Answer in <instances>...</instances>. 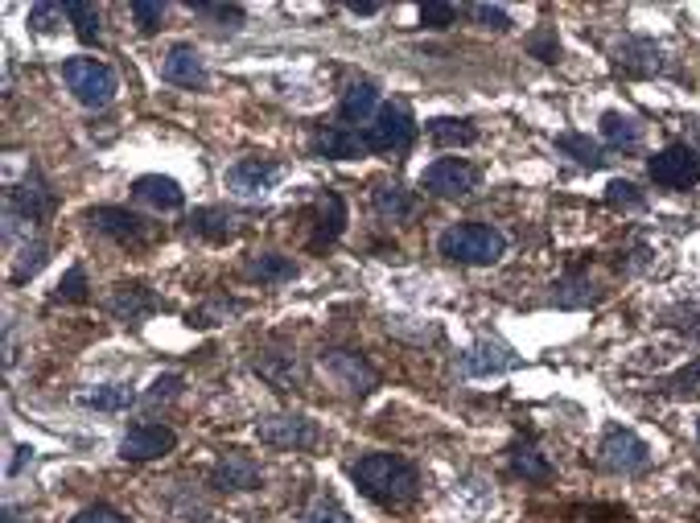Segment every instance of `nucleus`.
I'll list each match as a JSON object with an SVG mask.
<instances>
[{"mask_svg":"<svg viewBox=\"0 0 700 523\" xmlns=\"http://www.w3.org/2000/svg\"><path fill=\"white\" fill-rule=\"evenodd\" d=\"M83 408H100V412H124V408L136 400L128 383H100V388H87V392L74 396Z\"/></svg>","mask_w":700,"mask_h":523,"instance_id":"27","label":"nucleus"},{"mask_svg":"<svg viewBox=\"0 0 700 523\" xmlns=\"http://www.w3.org/2000/svg\"><path fill=\"white\" fill-rule=\"evenodd\" d=\"M647 174H651V182H656V186H663V189H692L700 182L697 148H688V145L659 148L656 157L647 161Z\"/></svg>","mask_w":700,"mask_h":523,"instance_id":"5","label":"nucleus"},{"mask_svg":"<svg viewBox=\"0 0 700 523\" xmlns=\"http://www.w3.org/2000/svg\"><path fill=\"white\" fill-rule=\"evenodd\" d=\"M107 309H112L120 321H141L157 309V297H153L145 285H136V280H132V285H116V289H112Z\"/></svg>","mask_w":700,"mask_h":523,"instance_id":"20","label":"nucleus"},{"mask_svg":"<svg viewBox=\"0 0 700 523\" xmlns=\"http://www.w3.org/2000/svg\"><path fill=\"white\" fill-rule=\"evenodd\" d=\"M194 232L203 235V239H215V244H223V239H235L239 235V215L235 211H223V206H206V211H194Z\"/></svg>","mask_w":700,"mask_h":523,"instance_id":"24","label":"nucleus"},{"mask_svg":"<svg viewBox=\"0 0 700 523\" xmlns=\"http://www.w3.org/2000/svg\"><path fill=\"white\" fill-rule=\"evenodd\" d=\"M313 223H318V232H313V247L334 244L338 235L347 232V203H342V194L326 189V194L318 198V215H313Z\"/></svg>","mask_w":700,"mask_h":523,"instance_id":"21","label":"nucleus"},{"mask_svg":"<svg viewBox=\"0 0 700 523\" xmlns=\"http://www.w3.org/2000/svg\"><path fill=\"white\" fill-rule=\"evenodd\" d=\"M424 129H429V136H433V145H441V148H466L478 141V129H474L470 120L441 116V120H429Z\"/></svg>","mask_w":700,"mask_h":523,"instance_id":"25","label":"nucleus"},{"mask_svg":"<svg viewBox=\"0 0 700 523\" xmlns=\"http://www.w3.org/2000/svg\"><path fill=\"white\" fill-rule=\"evenodd\" d=\"M437 252L453 264H495L507 252V239L491 223H453L437 239Z\"/></svg>","mask_w":700,"mask_h":523,"instance_id":"2","label":"nucleus"},{"mask_svg":"<svg viewBox=\"0 0 700 523\" xmlns=\"http://www.w3.org/2000/svg\"><path fill=\"white\" fill-rule=\"evenodd\" d=\"M421 186L437 198H470L478 189V170L462 157H437L424 170Z\"/></svg>","mask_w":700,"mask_h":523,"instance_id":"9","label":"nucleus"},{"mask_svg":"<svg viewBox=\"0 0 700 523\" xmlns=\"http://www.w3.org/2000/svg\"><path fill=\"white\" fill-rule=\"evenodd\" d=\"M347 9H350V13H354V17H371V13H380V4H375V0H350Z\"/></svg>","mask_w":700,"mask_h":523,"instance_id":"46","label":"nucleus"},{"mask_svg":"<svg viewBox=\"0 0 700 523\" xmlns=\"http://www.w3.org/2000/svg\"><path fill=\"white\" fill-rule=\"evenodd\" d=\"M371 203H375V215L388 218V223H400V218L412 215V194L400 182H383V186H375V194H371Z\"/></svg>","mask_w":700,"mask_h":523,"instance_id":"26","label":"nucleus"},{"mask_svg":"<svg viewBox=\"0 0 700 523\" xmlns=\"http://www.w3.org/2000/svg\"><path fill=\"white\" fill-rule=\"evenodd\" d=\"M66 21L74 25L79 42H87V45L100 42V13H95V4H87V0H71V4H66Z\"/></svg>","mask_w":700,"mask_h":523,"instance_id":"33","label":"nucleus"},{"mask_svg":"<svg viewBox=\"0 0 700 523\" xmlns=\"http://www.w3.org/2000/svg\"><path fill=\"white\" fill-rule=\"evenodd\" d=\"M321 367H326V371L338 379V388H347L350 396H367L380 383L375 367L367 363V359H359L354 350H321Z\"/></svg>","mask_w":700,"mask_h":523,"instance_id":"12","label":"nucleus"},{"mask_svg":"<svg viewBox=\"0 0 700 523\" xmlns=\"http://www.w3.org/2000/svg\"><path fill=\"white\" fill-rule=\"evenodd\" d=\"M177 392H182V376H174V371H169V376H157L153 388L145 392V404H169Z\"/></svg>","mask_w":700,"mask_h":523,"instance_id":"43","label":"nucleus"},{"mask_svg":"<svg viewBox=\"0 0 700 523\" xmlns=\"http://www.w3.org/2000/svg\"><path fill=\"white\" fill-rule=\"evenodd\" d=\"M601 136L614 148H635L642 141V124L635 116H627V112H606L601 116Z\"/></svg>","mask_w":700,"mask_h":523,"instance_id":"30","label":"nucleus"},{"mask_svg":"<svg viewBox=\"0 0 700 523\" xmlns=\"http://www.w3.org/2000/svg\"><path fill=\"white\" fill-rule=\"evenodd\" d=\"M350 474L359 482V491L380 503V507H409L412 499L421 494V474L416 465L404 462L400 453H367L350 465Z\"/></svg>","mask_w":700,"mask_h":523,"instance_id":"1","label":"nucleus"},{"mask_svg":"<svg viewBox=\"0 0 700 523\" xmlns=\"http://www.w3.org/2000/svg\"><path fill=\"white\" fill-rule=\"evenodd\" d=\"M62 17H66V4H33V9H30V25L38 33H54V30H59Z\"/></svg>","mask_w":700,"mask_h":523,"instance_id":"40","label":"nucleus"},{"mask_svg":"<svg viewBox=\"0 0 700 523\" xmlns=\"http://www.w3.org/2000/svg\"><path fill=\"white\" fill-rule=\"evenodd\" d=\"M256 437L264 445H277V450H313L318 445V424L301 412H277V417H264L256 424Z\"/></svg>","mask_w":700,"mask_h":523,"instance_id":"8","label":"nucleus"},{"mask_svg":"<svg viewBox=\"0 0 700 523\" xmlns=\"http://www.w3.org/2000/svg\"><path fill=\"white\" fill-rule=\"evenodd\" d=\"M128 13H132V21H136V30L141 33H157L161 21H165V4H161V0H132Z\"/></svg>","mask_w":700,"mask_h":523,"instance_id":"34","label":"nucleus"},{"mask_svg":"<svg viewBox=\"0 0 700 523\" xmlns=\"http://www.w3.org/2000/svg\"><path fill=\"white\" fill-rule=\"evenodd\" d=\"M71 523H128V520H124L116 507H107V503H91V507L79 511Z\"/></svg>","mask_w":700,"mask_h":523,"instance_id":"45","label":"nucleus"},{"mask_svg":"<svg viewBox=\"0 0 700 523\" xmlns=\"http://www.w3.org/2000/svg\"><path fill=\"white\" fill-rule=\"evenodd\" d=\"M556 148H560V153H569L577 165H589V170H601V165H606L601 145L598 141H589V136H581V132H565V136H556Z\"/></svg>","mask_w":700,"mask_h":523,"instance_id":"32","label":"nucleus"},{"mask_svg":"<svg viewBox=\"0 0 700 523\" xmlns=\"http://www.w3.org/2000/svg\"><path fill=\"white\" fill-rule=\"evenodd\" d=\"M62 79L83 107H107L116 100V71L100 59H66L62 62Z\"/></svg>","mask_w":700,"mask_h":523,"instance_id":"3","label":"nucleus"},{"mask_svg":"<svg viewBox=\"0 0 700 523\" xmlns=\"http://www.w3.org/2000/svg\"><path fill=\"white\" fill-rule=\"evenodd\" d=\"M470 17L478 21L482 30H511V17L507 9H498V4H470Z\"/></svg>","mask_w":700,"mask_h":523,"instance_id":"41","label":"nucleus"},{"mask_svg":"<svg viewBox=\"0 0 700 523\" xmlns=\"http://www.w3.org/2000/svg\"><path fill=\"white\" fill-rule=\"evenodd\" d=\"M301 523H354V520L342 511V503H334V499H318V503L306 511V520Z\"/></svg>","mask_w":700,"mask_h":523,"instance_id":"42","label":"nucleus"},{"mask_svg":"<svg viewBox=\"0 0 700 523\" xmlns=\"http://www.w3.org/2000/svg\"><path fill=\"white\" fill-rule=\"evenodd\" d=\"M309 153L321 161H350V157H363L367 141H363V132L347 129V124H321V129L309 136Z\"/></svg>","mask_w":700,"mask_h":523,"instance_id":"13","label":"nucleus"},{"mask_svg":"<svg viewBox=\"0 0 700 523\" xmlns=\"http://www.w3.org/2000/svg\"><path fill=\"white\" fill-rule=\"evenodd\" d=\"M697 433H700V421H697Z\"/></svg>","mask_w":700,"mask_h":523,"instance_id":"48","label":"nucleus"},{"mask_svg":"<svg viewBox=\"0 0 700 523\" xmlns=\"http://www.w3.org/2000/svg\"><path fill=\"white\" fill-rule=\"evenodd\" d=\"M367 153H404L416 141V120L400 103H383L380 116L363 129Z\"/></svg>","mask_w":700,"mask_h":523,"instance_id":"4","label":"nucleus"},{"mask_svg":"<svg viewBox=\"0 0 700 523\" xmlns=\"http://www.w3.org/2000/svg\"><path fill=\"white\" fill-rule=\"evenodd\" d=\"M527 50L536 54L541 62H556V54H560V42H556V30H541L527 38Z\"/></svg>","mask_w":700,"mask_h":523,"instance_id":"44","label":"nucleus"},{"mask_svg":"<svg viewBox=\"0 0 700 523\" xmlns=\"http://www.w3.org/2000/svg\"><path fill=\"white\" fill-rule=\"evenodd\" d=\"M45 252H50V244L45 239H38V244H25V252H21V260L13 264V280L21 285V280H30L38 268L45 264Z\"/></svg>","mask_w":700,"mask_h":523,"instance_id":"35","label":"nucleus"},{"mask_svg":"<svg viewBox=\"0 0 700 523\" xmlns=\"http://www.w3.org/2000/svg\"><path fill=\"white\" fill-rule=\"evenodd\" d=\"M54 211H59V194H54V186L38 170H30V174L21 177V186L9 194V218L45 223V218H54Z\"/></svg>","mask_w":700,"mask_h":523,"instance_id":"7","label":"nucleus"},{"mask_svg":"<svg viewBox=\"0 0 700 523\" xmlns=\"http://www.w3.org/2000/svg\"><path fill=\"white\" fill-rule=\"evenodd\" d=\"M174 445H177V433L169 429V424L141 421L124 433V441H120V458H124V462H153V458H165Z\"/></svg>","mask_w":700,"mask_h":523,"instance_id":"11","label":"nucleus"},{"mask_svg":"<svg viewBox=\"0 0 700 523\" xmlns=\"http://www.w3.org/2000/svg\"><path fill=\"white\" fill-rule=\"evenodd\" d=\"M161 74H165V83H174V88H206V66H203V54L194 50V45H174L165 62H161Z\"/></svg>","mask_w":700,"mask_h":523,"instance_id":"17","label":"nucleus"},{"mask_svg":"<svg viewBox=\"0 0 700 523\" xmlns=\"http://www.w3.org/2000/svg\"><path fill=\"white\" fill-rule=\"evenodd\" d=\"M210 482H215L219 491H256V486H260V465L251 462L248 453L227 450L219 453V462L210 465Z\"/></svg>","mask_w":700,"mask_h":523,"instance_id":"15","label":"nucleus"},{"mask_svg":"<svg viewBox=\"0 0 700 523\" xmlns=\"http://www.w3.org/2000/svg\"><path fill=\"white\" fill-rule=\"evenodd\" d=\"M511 474L524 482H548L553 479V465H548V458L536 445H515L511 450Z\"/></svg>","mask_w":700,"mask_h":523,"instance_id":"29","label":"nucleus"},{"mask_svg":"<svg viewBox=\"0 0 700 523\" xmlns=\"http://www.w3.org/2000/svg\"><path fill=\"white\" fill-rule=\"evenodd\" d=\"M59 301H87V268H83V264H74L71 273L62 277Z\"/></svg>","mask_w":700,"mask_h":523,"instance_id":"39","label":"nucleus"},{"mask_svg":"<svg viewBox=\"0 0 700 523\" xmlns=\"http://www.w3.org/2000/svg\"><path fill=\"white\" fill-rule=\"evenodd\" d=\"M4 523H21V520H17L13 511H4Z\"/></svg>","mask_w":700,"mask_h":523,"instance_id":"47","label":"nucleus"},{"mask_svg":"<svg viewBox=\"0 0 700 523\" xmlns=\"http://www.w3.org/2000/svg\"><path fill=\"white\" fill-rule=\"evenodd\" d=\"M606 203H610L614 211H642L647 198H642L630 182H610V186H606Z\"/></svg>","mask_w":700,"mask_h":523,"instance_id":"37","label":"nucleus"},{"mask_svg":"<svg viewBox=\"0 0 700 523\" xmlns=\"http://www.w3.org/2000/svg\"><path fill=\"white\" fill-rule=\"evenodd\" d=\"M280 161H268V157H244L235 161L231 170H227V186L235 189V194H244V198H256V194H264V189H272L280 182Z\"/></svg>","mask_w":700,"mask_h":523,"instance_id":"14","label":"nucleus"},{"mask_svg":"<svg viewBox=\"0 0 700 523\" xmlns=\"http://www.w3.org/2000/svg\"><path fill=\"white\" fill-rule=\"evenodd\" d=\"M553 301L560 309H585V306H598L601 293L589 285V277H581V273H569V277L556 285Z\"/></svg>","mask_w":700,"mask_h":523,"instance_id":"28","label":"nucleus"},{"mask_svg":"<svg viewBox=\"0 0 700 523\" xmlns=\"http://www.w3.org/2000/svg\"><path fill=\"white\" fill-rule=\"evenodd\" d=\"M511 367H519V355L503 342H474V347L462 355V371L466 376H503Z\"/></svg>","mask_w":700,"mask_h":523,"instance_id":"16","label":"nucleus"},{"mask_svg":"<svg viewBox=\"0 0 700 523\" xmlns=\"http://www.w3.org/2000/svg\"><path fill=\"white\" fill-rule=\"evenodd\" d=\"M87 223L95 227V232H103L107 239H116V244H124V247H145L157 239V232L148 227L145 218L124 211V206H95V211H87Z\"/></svg>","mask_w":700,"mask_h":523,"instance_id":"10","label":"nucleus"},{"mask_svg":"<svg viewBox=\"0 0 700 523\" xmlns=\"http://www.w3.org/2000/svg\"><path fill=\"white\" fill-rule=\"evenodd\" d=\"M453 21H457V9L445 4V0H429V4H421V25H429V30H450Z\"/></svg>","mask_w":700,"mask_h":523,"instance_id":"38","label":"nucleus"},{"mask_svg":"<svg viewBox=\"0 0 700 523\" xmlns=\"http://www.w3.org/2000/svg\"><path fill=\"white\" fill-rule=\"evenodd\" d=\"M244 277L260 280V285H285V280L297 277V260L280 256V252H264V256H251L244 264Z\"/></svg>","mask_w":700,"mask_h":523,"instance_id":"23","label":"nucleus"},{"mask_svg":"<svg viewBox=\"0 0 700 523\" xmlns=\"http://www.w3.org/2000/svg\"><path fill=\"white\" fill-rule=\"evenodd\" d=\"M198 17H210V21H223V25H231V30H239L244 25V9L239 4H210V0H198V4H191Z\"/></svg>","mask_w":700,"mask_h":523,"instance_id":"36","label":"nucleus"},{"mask_svg":"<svg viewBox=\"0 0 700 523\" xmlns=\"http://www.w3.org/2000/svg\"><path fill=\"white\" fill-rule=\"evenodd\" d=\"M256 371H260L264 379H272L280 392H289L292 383H297V376H301V371H297V359H292V355H277V350L260 355V359H256Z\"/></svg>","mask_w":700,"mask_h":523,"instance_id":"31","label":"nucleus"},{"mask_svg":"<svg viewBox=\"0 0 700 523\" xmlns=\"http://www.w3.org/2000/svg\"><path fill=\"white\" fill-rule=\"evenodd\" d=\"M338 116L350 124H371V120L380 116V91H375V83H350L347 91H342V100H338Z\"/></svg>","mask_w":700,"mask_h":523,"instance_id":"18","label":"nucleus"},{"mask_svg":"<svg viewBox=\"0 0 700 523\" xmlns=\"http://www.w3.org/2000/svg\"><path fill=\"white\" fill-rule=\"evenodd\" d=\"M601 465L614 470V474H642L647 465H651V445L642 441L639 433H630V429H606L601 437Z\"/></svg>","mask_w":700,"mask_h":523,"instance_id":"6","label":"nucleus"},{"mask_svg":"<svg viewBox=\"0 0 700 523\" xmlns=\"http://www.w3.org/2000/svg\"><path fill=\"white\" fill-rule=\"evenodd\" d=\"M618 66L622 71H635V74H656L663 71V50L656 42H647V38H627V42H618Z\"/></svg>","mask_w":700,"mask_h":523,"instance_id":"22","label":"nucleus"},{"mask_svg":"<svg viewBox=\"0 0 700 523\" xmlns=\"http://www.w3.org/2000/svg\"><path fill=\"white\" fill-rule=\"evenodd\" d=\"M132 194L141 198V203L157 206V211H182L186 206V194L177 186L174 177H161V174H145L132 182Z\"/></svg>","mask_w":700,"mask_h":523,"instance_id":"19","label":"nucleus"}]
</instances>
